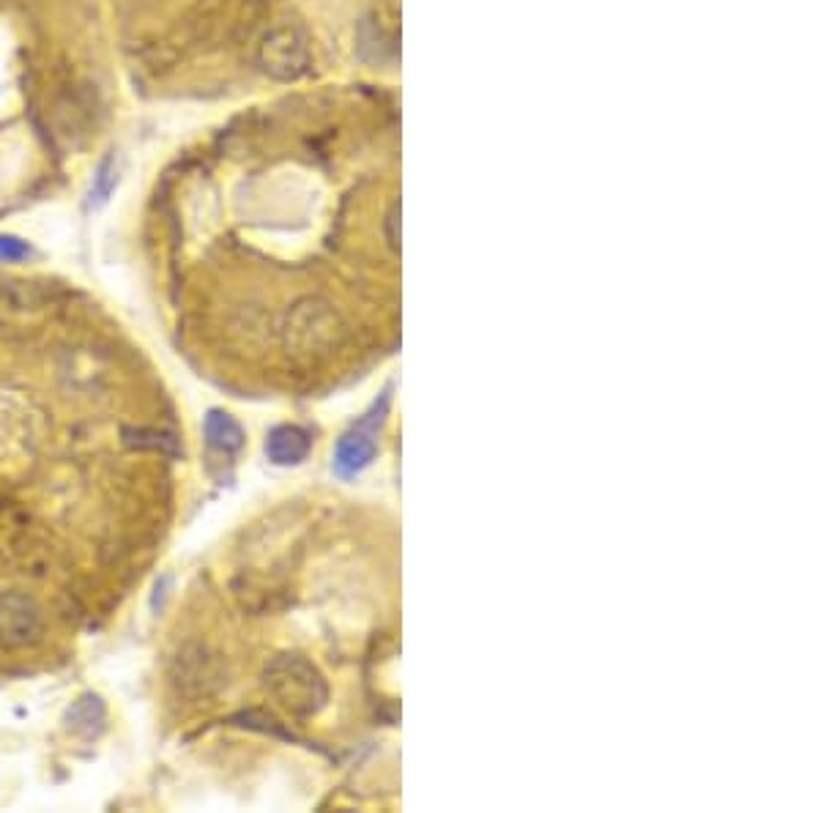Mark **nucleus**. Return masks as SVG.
I'll return each mask as SVG.
<instances>
[{
    "label": "nucleus",
    "instance_id": "9",
    "mask_svg": "<svg viewBox=\"0 0 821 813\" xmlns=\"http://www.w3.org/2000/svg\"><path fill=\"white\" fill-rule=\"evenodd\" d=\"M123 442L129 444V447H138V449H154V452H168V455H179V442H175V436H170V433H162V431H123Z\"/></svg>",
    "mask_w": 821,
    "mask_h": 813
},
{
    "label": "nucleus",
    "instance_id": "5",
    "mask_svg": "<svg viewBox=\"0 0 821 813\" xmlns=\"http://www.w3.org/2000/svg\"><path fill=\"white\" fill-rule=\"evenodd\" d=\"M372 455H376V442H372L370 433L354 431L345 438H339L337 452H334V468L343 477H354L372 460Z\"/></svg>",
    "mask_w": 821,
    "mask_h": 813
},
{
    "label": "nucleus",
    "instance_id": "10",
    "mask_svg": "<svg viewBox=\"0 0 821 813\" xmlns=\"http://www.w3.org/2000/svg\"><path fill=\"white\" fill-rule=\"evenodd\" d=\"M31 256L33 250L25 239L11 234H0V263H20L28 261Z\"/></svg>",
    "mask_w": 821,
    "mask_h": 813
},
{
    "label": "nucleus",
    "instance_id": "3",
    "mask_svg": "<svg viewBox=\"0 0 821 813\" xmlns=\"http://www.w3.org/2000/svg\"><path fill=\"white\" fill-rule=\"evenodd\" d=\"M304 44L293 33L280 31L266 39L263 44V64L271 75L277 77H296L304 69Z\"/></svg>",
    "mask_w": 821,
    "mask_h": 813
},
{
    "label": "nucleus",
    "instance_id": "6",
    "mask_svg": "<svg viewBox=\"0 0 821 813\" xmlns=\"http://www.w3.org/2000/svg\"><path fill=\"white\" fill-rule=\"evenodd\" d=\"M203 433H206V442L219 452H236L245 444V431L225 411H208L206 422H203Z\"/></svg>",
    "mask_w": 821,
    "mask_h": 813
},
{
    "label": "nucleus",
    "instance_id": "4",
    "mask_svg": "<svg viewBox=\"0 0 821 813\" xmlns=\"http://www.w3.org/2000/svg\"><path fill=\"white\" fill-rule=\"evenodd\" d=\"M313 447V438L304 427L299 425H280L269 433L266 438V455L277 466H293V463H302L310 455Z\"/></svg>",
    "mask_w": 821,
    "mask_h": 813
},
{
    "label": "nucleus",
    "instance_id": "7",
    "mask_svg": "<svg viewBox=\"0 0 821 813\" xmlns=\"http://www.w3.org/2000/svg\"><path fill=\"white\" fill-rule=\"evenodd\" d=\"M107 713L105 704H101L99 696H83L80 702H75L66 713V728L80 737H96L105 728Z\"/></svg>",
    "mask_w": 821,
    "mask_h": 813
},
{
    "label": "nucleus",
    "instance_id": "1",
    "mask_svg": "<svg viewBox=\"0 0 821 813\" xmlns=\"http://www.w3.org/2000/svg\"><path fill=\"white\" fill-rule=\"evenodd\" d=\"M271 696L296 718H310L324 709L328 698L326 680L321 671L302 654H280L263 671Z\"/></svg>",
    "mask_w": 821,
    "mask_h": 813
},
{
    "label": "nucleus",
    "instance_id": "8",
    "mask_svg": "<svg viewBox=\"0 0 821 813\" xmlns=\"http://www.w3.org/2000/svg\"><path fill=\"white\" fill-rule=\"evenodd\" d=\"M118 181H121V160L116 156V151H110V154L99 162V167H96V173H94V184H90V203H94V206H105V203L110 200L112 192H116Z\"/></svg>",
    "mask_w": 821,
    "mask_h": 813
},
{
    "label": "nucleus",
    "instance_id": "2",
    "mask_svg": "<svg viewBox=\"0 0 821 813\" xmlns=\"http://www.w3.org/2000/svg\"><path fill=\"white\" fill-rule=\"evenodd\" d=\"M44 617L39 603L25 592H3L0 595V647L28 649L42 641Z\"/></svg>",
    "mask_w": 821,
    "mask_h": 813
}]
</instances>
